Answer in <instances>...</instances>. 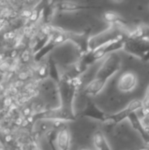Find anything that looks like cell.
Masks as SVG:
<instances>
[{
  "mask_svg": "<svg viewBox=\"0 0 149 150\" xmlns=\"http://www.w3.org/2000/svg\"><path fill=\"white\" fill-rule=\"evenodd\" d=\"M120 67H121L120 57L115 54H110L107 55L102 65L97 69L95 77H98L108 81L117 71L120 69Z\"/></svg>",
  "mask_w": 149,
  "mask_h": 150,
  "instance_id": "1",
  "label": "cell"
},
{
  "mask_svg": "<svg viewBox=\"0 0 149 150\" xmlns=\"http://www.w3.org/2000/svg\"><path fill=\"white\" fill-rule=\"evenodd\" d=\"M140 79L138 74L133 70L123 71L117 80V89L125 94H130L134 92L139 86Z\"/></svg>",
  "mask_w": 149,
  "mask_h": 150,
  "instance_id": "2",
  "label": "cell"
},
{
  "mask_svg": "<svg viewBox=\"0 0 149 150\" xmlns=\"http://www.w3.org/2000/svg\"><path fill=\"white\" fill-rule=\"evenodd\" d=\"M54 146L55 150H70L71 134L67 126L63 125L56 130L54 136Z\"/></svg>",
  "mask_w": 149,
  "mask_h": 150,
  "instance_id": "3",
  "label": "cell"
},
{
  "mask_svg": "<svg viewBox=\"0 0 149 150\" xmlns=\"http://www.w3.org/2000/svg\"><path fill=\"white\" fill-rule=\"evenodd\" d=\"M121 40L118 38L110 40L99 46H97V47H95L94 49H92L91 53H90V59L97 61V60H100L103 57H106L108 54H110V53L112 51H113L114 49L119 47L121 46L120 44Z\"/></svg>",
  "mask_w": 149,
  "mask_h": 150,
  "instance_id": "4",
  "label": "cell"
},
{
  "mask_svg": "<svg viewBox=\"0 0 149 150\" xmlns=\"http://www.w3.org/2000/svg\"><path fill=\"white\" fill-rule=\"evenodd\" d=\"M143 107H144L143 99H140V98L133 99L127 105V106L124 110H122L120 112L112 116L110 118V120L112 122H119V121L122 120L123 119H125L126 116H129L133 112H136V111H138Z\"/></svg>",
  "mask_w": 149,
  "mask_h": 150,
  "instance_id": "5",
  "label": "cell"
},
{
  "mask_svg": "<svg viewBox=\"0 0 149 150\" xmlns=\"http://www.w3.org/2000/svg\"><path fill=\"white\" fill-rule=\"evenodd\" d=\"M107 82H108L107 80L101 79L98 77H94L85 85L83 90L85 95L92 96V97L97 96L104 90Z\"/></svg>",
  "mask_w": 149,
  "mask_h": 150,
  "instance_id": "6",
  "label": "cell"
},
{
  "mask_svg": "<svg viewBox=\"0 0 149 150\" xmlns=\"http://www.w3.org/2000/svg\"><path fill=\"white\" fill-rule=\"evenodd\" d=\"M92 143L95 150H111L104 133L97 129L92 134Z\"/></svg>",
  "mask_w": 149,
  "mask_h": 150,
  "instance_id": "7",
  "label": "cell"
},
{
  "mask_svg": "<svg viewBox=\"0 0 149 150\" xmlns=\"http://www.w3.org/2000/svg\"><path fill=\"white\" fill-rule=\"evenodd\" d=\"M83 8H86V5L80 2L65 1V2H60L56 4V9L63 11H78Z\"/></svg>",
  "mask_w": 149,
  "mask_h": 150,
  "instance_id": "8",
  "label": "cell"
},
{
  "mask_svg": "<svg viewBox=\"0 0 149 150\" xmlns=\"http://www.w3.org/2000/svg\"><path fill=\"white\" fill-rule=\"evenodd\" d=\"M120 15L116 12V11H105L104 14H103V18L105 21L108 22V23H117L119 21L120 19Z\"/></svg>",
  "mask_w": 149,
  "mask_h": 150,
  "instance_id": "9",
  "label": "cell"
},
{
  "mask_svg": "<svg viewBox=\"0 0 149 150\" xmlns=\"http://www.w3.org/2000/svg\"><path fill=\"white\" fill-rule=\"evenodd\" d=\"M37 75L40 78H44L46 76H47V75L50 73V68L47 64H40L38 68H37Z\"/></svg>",
  "mask_w": 149,
  "mask_h": 150,
  "instance_id": "10",
  "label": "cell"
},
{
  "mask_svg": "<svg viewBox=\"0 0 149 150\" xmlns=\"http://www.w3.org/2000/svg\"><path fill=\"white\" fill-rule=\"evenodd\" d=\"M143 105H144V107H148L149 106V87L148 89L147 90L146 94H145V96L143 98Z\"/></svg>",
  "mask_w": 149,
  "mask_h": 150,
  "instance_id": "11",
  "label": "cell"
},
{
  "mask_svg": "<svg viewBox=\"0 0 149 150\" xmlns=\"http://www.w3.org/2000/svg\"><path fill=\"white\" fill-rule=\"evenodd\" d=\"M21 58L23 59L24 62H28V60L30 59V54H29V51L28 50H25L24 51V53L21 54Z\"/></svg>",
  "mask_w": 149,
  "mask_h": 150,
  "instance_id": "12",
  "label": "cell"
},
{
  "mask_svg": "<svg viewBox=\"0 0 149 150\" xmlns=\"http://www.w3.org/2000/svg\"><path fill=\"white\" fill-rule=\"evenodd\" d=\"M139 150H149V149H147V148H143V149H140Z\"/></svg>",
  "mask_w": 149,
  "mask_h": 150,
  "instance_id": "13",
  "label": "cell"
},
{
  "mask_svg": "<svg viewBox=\"0 0 149 150\" xmlns=\"http://www.w3.org/2000/svg\"><path fill=\"white\" fill-rule=\"evenodd\" d=\"M82 150H90V149H82Z\"/></svg>",
  "mask_w": 149,
  "mask_h": 150,
  "instance_id": "14",
  "label": "cell"
},
{
  "mask_svg": "<svg viewBox=\"0 0 149 150\" xmlns=\"http://www.w3.org/2000/svg\"><path fill=\"white\" fill-rule=\"evenodd\" d=\"M148 9H149V4H148Z\"/></svg>",
  "mask_w": 149,
  "mask_h": 150,
  "instance_id": "15",
  "label": "cell"
}]
</instances>
